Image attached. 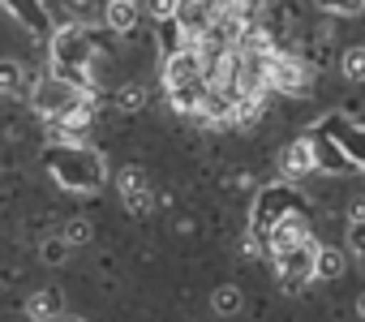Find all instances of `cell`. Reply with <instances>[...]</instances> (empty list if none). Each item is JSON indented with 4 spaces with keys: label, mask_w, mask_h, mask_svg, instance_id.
Masks as SVG:
<instances>
[{
    "label": "cell",
    "mask_w": 365,
    "mask_h": 322,
    "mask_svg": "<svg viewBox=\"0 0 365 322\" xmlns=\"http://www.w3.org/2000/svg\"><path fill=\"white\" fill-rule=\"evenodd\" d=\"M61 313V292L56 288H43L26 301V318H56Z\"/></svg>",
    "instance_id": "obj_13"
},
{
    "label": "cell",
    "mask_w": 365,
    "mask_h": 322,
    "mask_svg": "<svg viewBox=\"0 0 365 322\" xmlns=\"http://www.w3.org/2000/svg\"><path fill=\"white\" fill-rule=\"evenodd\" d=\"M267 69H271V90H279V95H305L314 86V65L301 61V56L271 52Z\"/></svg>",
    "instance_id": "obj_3"
},
{
    "label": "cell",
    "mask_w": 365,
    "mask_h": 322,
    "mask_svg": "<svg viewBox=\"0 0 365 322\" xmlns=\"http://www.w3.org/2000/svg\"><path fill=\"white\" fill-rule=\"evenodd\" d=\"M207 78V56L202 48H176L163 56V86H180V82H198Z\"/></svg>",
    "instance_id": "obj_5"
},
{
    "label": "cell",
    "mask_w": 365,
    "mask_h": 322,
    "mask_svg": "<svg viewBox=\"0 0 365 322\" xmlns=\"http://www.w3.org/2000/svg\"><path fill=\"white\" fill-rule=\"evenodd\" d=\"M339 73H344L348 82H365V48H348V52L339 56Z\"/></svg>",
    "instance_id": "obj_16"
},
{
    "label": "cell",
    "mask_w": 365,
    "mask_h": 322,
    "mask_svg": "<svg viewBox=\"0 0 365 322\" xmlns=\"http://www.w3.org/2000/svg\"><path fill=\"white\" fill-rule=\"evenodd\" d=\"M318 9H327V14H339V18H356V14H365V0H314Z\"/></svg>",
    "instance_id": "obj_19"
},
{
    "label": "cell",
    "mask_w": 365,
    "mask_h": 322,
    "mask_svg": "<svg viewBox=\"0 0 365 322\" xmlns=\"http://www.w3.org/2000/svg\"><path fill=\"white\" fill-rule=\"evenodd\" d=\"M48 168H52L56 185H65L69 194H95L108 181L103 155L86 142H52L48 146Z\"/></svg>",
    "instance_id": "obj_1"
},
{
    "label": "cell",
    "mask_w": 365,
    "mask_h": 322,
    "mask_svg": "<svg viewBox=\"0 0 365 322\" xmlns=\"http://www.w3.org/2000/svg\"><path fill=\"white\" fill-rule=\"evenodd\" d=\"M103 22L112 31H133L138 26V0H108V9H103Z\"/></svg>",
    "instance_id": "obj_11"
},
{
    "label": "cell",
    "mask_w": 365,
    "mask_h": 322,
    "mask_svg": "<svg viewBox=\"0 0 365 322\" xmlns=\"http://www.w3.org/2000/svg\"><path fill=\"white\" fill-rule=\"evenodd\" d=\"M241 305H245V296H241V288H237V284H224V288H215V296H211V309H215L220 318L241 313Z\"/></svg>",
    "instance_id": "obj_14"
},
{
    "label": "cell",
    "mask_w": 365,
    "mask_h": 322,
    "mask_svg": "<svg viewBox=\"0 0 365 322\" xmlns=\"http://www.w3.org/2000/svg\"><path fill=\"white\" fill-rule=\"evenodd\" d=\"M5 14L18 18L31 35H52V22H48L43 0H5Z\"/></svg>",
    "instance_id": "obj_10"
},
{
    "label": "cell",
    "mask_w": 365,
    "mask_h": 322,
    "mask_svg": "<svg viewBox=\"0 0 365 322\" xmlns=\"http://www.w3.org/2000/svg\"><path fill=\"white\" fill-rule=\"evenodd\" d=\"M356 313H361V318H365V292H361V296H356Z\"/></svg>",
    "instance_id": "obj_23"
},
{
    "label": "cell",
    "mask_w": 365,
    "mask_h": 322,
    "mask_svg": "<svg viewBox=\"0 0 365 322\" xmlns=\"http://www.w3.org/2000/svg\"><path fill=\"white\" fill-rule=\"evenodd\" d=\"M0 95H5V99H22L26 95L22 61H5V65H0Z\"/></svg>",
    "instance_id": "obj_12"
},
{
    "label": "cell",
    "mask_w": 365,
    "mask_h": 322,
    "mask_svg": "<svg viewBox=\"0 0 365 322\" xmlns=\"http://www.w3.org/2000/svg\"><path fill=\"white\" fill-rule=\"evenodd\" d=\"M365 219V198H356V207H352V224H361Z\"/></svg>",
    "instance_id": "obj_22"
},
{
    "label": "cell",
    "mask_w": 365,
    "mask_h": 322,
    "mask_svg": "<svg viewBox=\"0 0 365 322\" xmlns=\"http://www.w3.org/2000/svg\"><path fill=\"white\" fill-rule=\"evenodd\" d=\"M318 249H322V245H318L314 237H305V241H297V245H288V249H275L271 258H275V271L314 279V275H318Z\"/></svg>",
    "instance_id": "obj_6"
},
{
    "label": "cell",
    "mask_w": 365,
    "mask_h": 322,
    "mask_svg": "<svg viewBox=\"0 0 365 322\" xmlns=\"http://www.w3.org/2000/svg\"><path fill=\"white\" fill-rule=\"evenodd\" d=\"M116 108H120V112H138V108H146V86L125 82V86L116 90Z\"/></svg>",
    "instance_id": "obj_17"
},
{
    "label": "cell",
    "mask_w": 365,
    "mask_h": 322,
    "mask_svg": "<svg viewBox=\"0 0 365 322\" xmlns=\"http://www.w3.org/2000/svg\"><path fill=\"white\" fill-rule=\"evenodd\" d=\"M116 189H120V202L129 215H150L155 211V194H150V181L142 168H125L116 177Z\"/></svg>",
    "instance_id": "obj_7"
},
{
    "label": "cell",
    "mask_w": 365,
    "mask_h": 322,
    "mask_svg": "<svg viewBox=\"0 0 365 322\" xmlns=\"http://www.w3.org/2000/svg\"><path fill=\"white\" fill-rule=\"evenodd\" d=\"M61 237H65L73 249H78V245H91V237H95V224H91V219H69Z\"/></svg>",
    "instance_id": "obj_18"
},
{
    "label": "cell",
    "mask_w": 365,
    "mask_h": 322,
    "mask_svg": "<svg viewBox=\"0 0 365 322\" xmlns=\"http://www.w3.org/2000/svg\"><path fill=\"white\" fill-rule=\"evenodd\" d=\"M279 168L284 177H309L322 168V155H318V142L314 137H297L284 146V159H279Z\"/></svg>",
    "instance_id": "obj_8"
},
{
    "label": "cell",
    "mask_w": 365,
    "mask_h": 322,
    "mask_svg": "<svg viewBox=\"0 0 365 322\" xmlns=\"http://www.w3.org/2000/svg\"><path fill=\"white\" fill-rule=\"evenodd\" d=\"M305 237H309V224H305V215H301V207H297V211H288V215L267 232V254L288 249V245H297V241H305Z\"/></svg>",
    "instance_id": "obj_9"
},
{
    "label": "cell",
    "mask_w": 365,
    "mask_h": 322,
    "mask_svg": "<svg viewBox=\"0 0 365 322\" xmlns=\"http://www.w3.org/2000/svg\"><path fill=\"white\" fill-rule=\"evenodd\" d=\"M344 271H348L344 254H339V249H331V245H322V249H318V279H339Z\"/></svg>",
    "instance_id": "obj_15"
},
{
    "label": "cell",
    "mask_w": 365,
    "mask_h": 322,
    "mask_svg": "<svg viewBox=\"0 0 365 322\" xmlns=\"http://www.w3.org/2000/svg\"><path fill=\"white\" fill-rule=\"evenodd\" d=\"M142 5H146V14H150L155 22H168V18L180 14V0H142Z\"/></svg>",
    "instance_id": "obj_20"
},
{
    "label": "cell",
    "mask_w": 365,
    "mask_h": 322,
    "mask_svg": "<svg viewBox=\"0 0 365 322\" xmlns=\"http://www.w3.org/2000/svg\"><path fill=\"white\" fill-rule=\"evenodd\" d=\"M65 249H73V245H69L65 237H56V241H48V245H43V258H48V262H61V258H65Z\"/></svg>",
    "instance_id": "obj_21"
},
{
    "label": "cell",
    "mask_w": 365,
    "mask_h": 322,
    "mask_svg": "<svg viewBox=\"0 0 365 322\" xmlns=\"http://www.w3.org/2000/svg\"><path fill=\"white\" fill-rule=\"evenodd\" d=\"M52 65H56L61 78H73V82L91 86L95 82V69H91L95 65V43H91V35L82 26H61L52 35Z\"/></svg>",
    "instance_id": "obj_2"
},
{
    "label": "cell",
    "mask_w": 365,
    "mask_h": 322,
    "mask_svg": "<svg viewBox=\"0 0 365 322\" xmlns=\"http://www.w3.org/2000/svg\"><path fill=\"white\" fill-rule=\"evenodd\" d=\"M297 202H301V198H297V189H288V185L262 189V194H258V207H254V228H250V232L267 241V232H271L288 211H297Z\"/></svg>",
    "instance_id": "obj_4"
},
{
    "label": "cell",
    "mask_w": 365,
    "mask_h": 322,
    "mask_svg": "<svg viewBox=\"0 0 365 322\" xmlns=\"http://www.w3.org/2000/svg\"><path fill=\"white\" fill-rule=\"evenodd\" d=\"M69 5H73V9H91V0H69Z\"/></svg>",
    "instance_id": "obj_24"
}]
</instances>
